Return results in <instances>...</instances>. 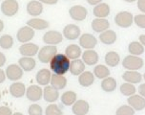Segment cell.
I'll list each match as a JSON object with an SVG mask.
<instances>
[{
  "instance_id": "obj_1",
  "label": "cell",
  "mask_w": 145,
  "mask_h": 115,
  "mask_svg": "<svg viewBox=\"0 0 145 115\" xmlns=\"http://www.w3.org/2000/svg\"><path fill=\"white\" fill-rule=\"evenodd\" d=\"M70 59L65 54H56L50 61V69L54 74L65 75L70 68Z\"/></svg>"
},
{
  "instance_id": "obj_2",
  "label": "cell",
  "mask_w": 145,
  "mask_h": 115,
  "mask_svg": "<svg viewBox=\"0 0 145 115\" xmlns=\"http://www.w3.org/2000/svg\"><path fill=\"white\" fill-rule=\"evenodd\" d=\"M144 61L142 57L138 56H133V55H128L123 59L122 66L126 70H132V71H138L143 67Z\"/></svg>"
},
{
  "instance_id": "obj_3",
  "label": "cell",
  "mask_w": 145,
  "mask_h": 115,
  "mask_svg": "<svg viewBox=\"0 0 145 115\" xmlns=\"http://www.w3.org/2000/svg\"><path fill=\"white\" fill-rule=\"evenodd\" d=\"M57 54V48L54 45H46L39 49L37 53L38 59L42 63H50L51 59Z\"/></svg>"
},
{
  "instance_id": "obj_4",
  "label": "cell",
  "mask_w": 145,
  "mask_h": 115,
  "mask_svg": "<svg viewBox=\"0 0 145 115\" xmlns=\"http://www.w3.org/2000/svg\"><path fill=\"white\" fill-rule=\"evenodd\" d=\"M115 23L120 28H129L134 23V15L130 12H120L115 17Z\"/></svg>"
},
{
  "instance_id": "obj_5",
  "label": "cell",
  "mask_w": 145,
  "mask_h": 115,
  "mask_svg": "<svg viewBox=\"0 0 145 115\" xmlns=\"http://www.w3.org/2000/svg\"><path fill=\"white\" fill-rule=\"evenodd\" d=\"M2 14L6 17H14L19 10V4L16 0H4L0 6Z\"/></svg>"
},
{
  "instance_id": "obj_6",
  "label": "cell",
  "mask_w": 145,
  "mask_h": 115,
  "mask_svg": "<svg viewBox=\"0 0 145 115\" xmlns=\"http://www.w3.org/2000/svg\"><path fill=\"white\" fill-rule=\"evenodd\" d=\"M62 40H63V35L59 33L58 31H48L43 36V42L46 43L47 45L56 46L57 44L61 43Z\"/></svg>"
},
{
  "instance_id": "obj_7",
  "label": "cell",
  "mask_w": 145,
  "mask_h": 115,
  "mask_svg": "<svg viewBox=\"0 0 145 115\" xmlns=\"http://www.w3.org/2000/svg\"><path fill=\"white\" fill-rule=\"evenodd\" d=\"M35 30L32 29L29 26H24L21 27L16 33V38L19 42L23 43H27L30 42L31 40L35 38Z\"/></svg>"
},
{
  "instance_id": "obj_8",
  "label": "cell",
  "mask_w": 145,
  "mask_h": 115,
  "mask_svg": "<svg viewBox=\"0 0 145 115\" xmlns=\"http://www.w3.org/2000/svg\"><path fill=\"white\" fill-rule=\"evenodd\" d=\"M69 15L72 19L76 20V21H83L84 19H86L88 11L86 8L81 5H74L70 8Z\"/></svg>"
},
{
  "instance_id": "obj_9",
  "label": "cell",
  "mask_w": 145,
  "mask_h": 115,
  "mask_svg": "<svg viewBox=\"0 0 145 115\" xmlns=\"http://www.w3.org/2000/svg\"><path fill=\"white\" fill-rule=\"evenodd\" d=\"M97 44V40L92 34L85 33L79 38V46L86 50H92Z\"/></svg>"
},
{
  "instance_id": "obj_10",
  "label": "cell",
  "mask_w": 145,
  "mask_h": 115,
  "mask_svg": "<svg viewBox=\"0 0 145 115\" xmlns=\"http://www.w3.org/2000/svg\"><path fill=\"white\" fill-rule=\"evenodd\" d=\"M80 28L76 24H68L66 25L63 29V35L64 38L68 40H76L80 38Z\"/></svg>"
},
{
  "instance_id": "obj_11",
  "label": "cell",
  "mask_w": 145,
  "mask_h": 115,
  "mask_svg": "<svg viewBox=\"0 0 145 115\" xmlns=\"http://www.w3.org/2000/svg\"><path fill=\"white\" fill-rule=\"evenodd\" d=\"M5 73H6V77L10 81H14V82L19 81L23 77V69L18 64L14 63L7 66Z\"/></svg>"
},
{
  "instance_id": "obj_12",
  "label": "cell",
  "mask_w": 145,
  "mask_h": 115,
  "mask_svg": "<svg viewBox=\"0 0 145 115\" xmlns=\"http://www.w3.org/2000/svg\"><path fill=\"white\" fill-rule=\"evenodd\" d=\"M25 96L31 102H38L43 97V90L39 85H32L26 89Z\"/></svg>"
},
{
  "instance_id": "obj_13",
  "label": "cell",
  "mask_w": 145,
  "mask_h": 115,
  "mask_svg": "<svg viewBox=\"0 0 145 115\" xmlns=\"http://www.w3.org/2000/svg\"><path fill=\"white\" fill-rule=\"evenodd\" d=\"M18 50H19V54L22 57H35L39 51V47H38L37 44L27 42L23 43Z\"/></svg>"
},
{
  "instance_id": "obj_14",
  "label": "cell",
  "mask_w": 145,
  "mask_h": 115,
  "mask_svg": "<svg viewBox=\"0 0 145 115\" xmlns=\"http://www.w3.org/2000/svg\"><path fill=\"white\" fill-rule=\"evenodd\" d=\"M127 103L131 108H133L137 111L142 110L145 108V98L140 95H138V94H134V95L130 96L127 100Z\"/></svg>"
},
{
  "instance_id": "obj_15",
  "label": "cell",
  "mask_w": 145,
  "mask_h": 115,
  "mask_svg": "<svg viewBox=\"0 0 145 115\" xmlns=\"http://www.w3.org/2000/svg\"><path fill=\"white\" fill-rule=\"evenodd\" d=\"M59 98V92L52 85H46L43 89V99L50 104L56 102Z\"/></svg>"
},
{
  "instance_id": "obj_16",
  "label": "cell",
  "mask_w": 145,
  "mask_h": 115,
  "mask_svg": "<svg viewBox=\"0 0 145 115\" xmlns=\"http://www.w3.org/2000/svg\"><path fill=\"white\" fill-rule=\"evenodd\" d=\"M26 11L32 17H38L43 12V4L38 0H32L26 6Z\"/></svg>"
},
{
  "instance_id": "obj_17",
  "label": "cell",
  "mask_w": 145,
  "mask_h": 115,
  "mask_svg": "<svg viewBox=\"0 0 145 115\" xmlns=\"http://www.w3.org/2000/svg\"><path fill=\"white\" fill-rule=\"evenodd\" d=\"M89 110L90 104L85 100H77L72 108V111L74 115H87Z\"/></svg>"
},
{
  "instance_id": "obj_18",
  "label": "cell",
  "mask_w": 145,
  "mask_h": 115,
  "mask_svg": "<svg viewBox=\"0 0 145 115\" xmlns=\"http://www.w3.org/2000/svg\"><path fill=\"white\" fill-rule=\"evenodd\" d=\"M98 59H99V57H98L97 52L93 49L86 50L82 53V61L86 65H89V66L95 65L98 62Z\"/></svg>"
},
{
  "instance_id": "obj_19",
  "label": "cell",
  "mask_w": 145,
  "mask_h": 115,
  "mask_svg": "<svg viewBox=\"0 0 145 115\" xmlns=\"http://www.w3.org/2000/svg\"><path fill=\"white\" fill-rule=\"evenodd\" d=\"M51 78H52V73L49 69L43 68L40 69L39 71L36 73L35 75V81L36 83L39 85H48L51 82Z\"/></svg>"
},
{
  "instance_id": "obj_20",
  "label": "cell",
  "mask_w": 145,
  "mask_h": 115,
  "mask_svg": "<svg viewBox=\"0 0 145 115\" xmlns=\"http://www.w3.org/2000/svg\"><path fill=\"white\" fill-rule=\"evenodd\" d=\"M26 86L23 83L14 82L10 86V93L14 98H22L26 94Z\"/></svg>"
},
{
  "instance_id": "obj_21",
  "label": "cell",
  "mask_w": 145,
  "mask_h": 115,
  "mask_svg": "<svg viewBox=\"0 0 145 115\" xmlns=\"http://www.w3.org/2000/svg\"><path fill=\"white\" fill-rule=\"evenodd\" d=\"M110 6L107 3H99L95 5L94 10H93V14L95 17V18H106L110 15Z\"/></svg>"
},
{
  "instance_id": "obj_22",
  "label": "cell",
  "mask_w": 145,
  "mask_h": 115,
  "mask_svg": "<svg viewBox=\"0 0 145 115\" xmlns=\"http://www.w3.org/2000/svg\"><path fill=\"white\" fill-rule=\"evenodd\" d=\"M27 26H29L33 30H45L50 26V23L42 18L33 17L27 21Z\"/></svg>"
},
{
  "instance_id": "obj_23",
  "label": "cell",
  "mask_w": 145,
  "mask_h": 115,
  "mask_svg": "<svg viewBox=\"0 0 145 115\" xmlns=\"http://www.w3.org/2000/svg\"><path fill=\"white\" fill-rule=\"evenodd\" d=\"M18 65L23 69V71L31 72L35 68L36 62L32 57H22L18 59Z\"/></svg>"
},
{
  "instance_id": "obj_24",
  "label": "cell",
  "mask_w": 145,
  "mask_h": 115,
  "mask_svg": "<svg viewBox=\"0 0 145 115\" xmlns=\"http://www.w3.org/2000/svg\"><path fill=\"white\" fill-rule=\"evenodd\" d=\"M110 27V22L106 18H95L92 21V29L95 33H102L108 30Z\"/></svg>"
},
{
  "instance_id": "obj_25",
  "label": "cell",
  "mask_w": 145,
  "mask_h": 115,
  "mask_svg": "<svg viewBox=\"0 0 145 115\" xmlns=\"http://www.w3.org/2000/svg\"><path fill=\"white\" fill-rule=\"evenodd\" d=\"M85 67H86V64L84 63L82 59H74L70 63L69 71L72 75L79 76L81 73H83L85 71Z\"/></svg>"
},
{
  "instance_id": "obj_26",
  "label": "cell",
  "mask_w": 145,
  "mask_h": 115,
  "mask_svg": "<svg viewBox=\"0 0 145 115\" xmlns=\"http://www.w3.org/2000/svg\"><path fill=\"white\" fill-rule=\"evenodd\" d=\"M122 79L125 81V83H139L142 80V76L138 71H132V70H127L122 74Z\"/></svg>"
},
{
  "instance_id": "obj_27",
  "label": "cell",
  "mask_w": 145,
  "mask_h": 115,
  "mask_svg": "<svg viewBox=\"0 0 145 115\" xmlns=\"http://www.w3.org/2000/svg\"><path fill=\"white\" fill-rule=\"evenodd\" d=\"M65 55L69 59H77L82 55L81 47L77 44H70L66 47L65 49Z\"/></svg>"
},
{
  "instance_id": "obj_28",
  "label": "cell",
  "mask_w": 145,
  "mask_h": 115,
  "mask_svg": "<svg viewBox=\"0 0 145 115\" xmlns=\"http://www.w3.org/2000/svg\"><path fill=\"white\" fill-rule=\"evenodd\" d=\"M116 38H118L116 34L113 30H106L104 32L100 33L99 35L100 41L106 45H112L116 41Z\"/></svg>"
},
{
  "instance_id": "obj_29",
  "label": "cell",
  "mask_w": 145,
  "mask_h": 115,
  "mask_svg": "<svg viewBox=\"0 0 145 115\" xmlns=\"http://www.w3.org/2000/svg\"><path fill=\"white\" fill-rule=\"evenodd\" d=\"M51 85L57 90H61L66 87L67 85V79L64 77V75H57L52 74L51 78Z\"/></svg>"
},
{
  "instance_id": "obj_30",
  "label": "cell",
  "mask_w": 145,
  "mask_h": 115,
  "mask_svg": "<svg viewBox=\"0 0 145 115\" xmlns=\"http://www.w3.org/2000/svg\"><path fill=\"white\" fill-rule=\"evenodd\" d=\"M95 83V75L91 71H84L78 76V83L83 87L91 86Z\"/></svg>"
},
{
  "instance_id": "obj_31",
  "label": "cell",
  "mask_w": 145,
  "mask_h": 115,
  "mask_svg": "<svg viewBox=\"0 0 145 115\" xmlns=\"http://www.w3.org/2000/svg\"><path fill=\"white\" fill-rule=\"evenodd\" d=\"M60 100H61V103L63 104L64 106H72V104L77 101V95L74 91L68 90L62 94Z\"/></svg>"
},
{
  "instance_id": "obj_32",
  "label": "cell",
  "mask_w": 145,
  "mask_h": 115,
  "mask_svg": "<svg viewBox=\"0 0 145 115\" xmlns=\"http://www.w3.org/2000/svg\"><path fill=\"white\" fill-rule=\"evenodd\" d=\"M105 63L110 67H116L120 61V57L116 51H109L104 57Z\"/></svg>"
},
{
  "instance_id": "obj_33",
  "label": "cell",
  "mask_w": 145,
  "mask_h": 115,
  "mask_svg": "<svg viewBox=\"0 0 145 115\" xmlns=\"http://www.w3.org/2000/svg\"><path fill=\"white\" fill-rule=\"evenodd\" d=\"M100 86H101L102 90L105 91V92H113V91L116 90V86H118V83H116V81L115 78L107 77L101 81Z\"/></svg>"
},
{
  "instance_id": "obj_34",
  "label": "cell",
  "mask_w": 145,
  "mask_h": 115,
  "mask_svg": "<svg viewBox=\"0 0 145 115\" xmlns=\"http://www.w3.org/2000/svg\"><path fill=\"white\" fill-rule=\"evenodd\" d=\"M94 75L97 79L103 80L110 76V69H109L106 65H103V64L95 65V67L94 68Z\"/></svg>"
},
{
  "instance_id": "obj_35",
  "label": "cell",
  "mask_w": 145,
  "mask_h": 115,
  "mask_svg": "<svg viewBox=\"0 0 145 115\" xmlns=\"http://www.w3.org/2000/svg\"><path fill=\"white\" fill-rule=\"evenodd\" d=\"M128 51L133 56H140L144 53V46L139 41H132L128 45Z\"/></svg>"
},
{
  "instance_id": "obj_36",
  "label": "cell",
  "mask_w": 145,
  "mask_h": 115,
  "mask_svg": "<svg viewBox=\"0 0 145 115\" xmlns=\"http://www.w3.org/2000/svg\"><path fill=\"white\" fill-rule=\"evenodd\" d=\"M14 46V38L10 35H3L0 36V47L4 50H9Z\"/></svg>"
},
{
  "instance_id": "obj_37",
  "label": "cell",
  "mask_w": 145,
  "mask_h": 115,
  "mask_svg": "<svg viewBox=\"0 0 145 115\" xmlns=\"http://www.w3.org/2000/svg\"><path fill=\"white\" fill-rule=\"evenodd\" d=\"M120 90L121 94H123L124 96H129V97L132 95H134L137 91L136 87H135V85L133 83H122L120 87Z\"/></svg>"
},
{
  "instance_id": "obj_38",
  "label": "cell",
  "mask_w": 145,
  "mask_h": 115,
  "mask_svg": "<svg viewBox=\"0 0 145 115\" xmlns=\"http://www.w3.org/2000/svg\"><path fill=\"white\" fill-rule=\"evenodd\" d=\"M62 110L56 104H51L45 109V115H62Z\"/></svg>"
},
{
  "instance_id": "obj_39",
  "label": "cell",
  "mask_w": 145,
  "mask_h": 115,
  "mask_svg": "<svg viewBox=\"0 0 145 115\" xmlns=\"http://www.w3.org/2000/svg\"><path fill=\"white\" fill-rule=\"evenodd\" d=\"M116 115H135V109L133 108H131L130 106H120L116 111Z\"/></svg>"
},
{
  "instance_id": "obj_40",
  "label": "cell",
  "mask_w": 145,
  "mask_h": 115,
  "mask_svg": "<svg viewBox=\"0 0 145 115\" xmlns=\"http://www.w3.org/2000/svg\"><path fill=\"white\" fill-rule=\"evenodd\" d=\"M28 113H29V115H42L43 109L39 104H33L28 108Z\"/></svg>"
},
{
  "instance_id": "obj_41",
  "label": "cell",
  "mask_w": 145,
  "mask_h": 115,
  "mask_svg": "<svg viewBox=\"0 0 145 115\" xmlns=\"http://www.w3.org/2000/svg\"><path fill=\"white\" fill-rule=\"evenodd\" d=\"M134 22L138 27L145 29V14L137 15L134 17Z\"/></svg>"
},
{
  "instance_id": "obj_42",
  "label": "cell",
  "mask_w": 145,
  "mask_h": 115,
  "mask_svg": "<svg viewBox=\"0 0 145 115\" xmlns=\"http://www.w3.org/2000/svg\"><path fill=\"white\" fill-rule=\"evenodd\" d=\"M0 115H12V111L8 106H0Z\"/></svg>"
},
{
  "instance_id": "obj_43",
  "label": "cell",
  "mask_w": 145,
  "mask_h": 115,
  "mask_svg": "<svg viewBox=\"0 0 145 115\" xmlns=\"http://www.w3.org/2000/svg\"><path fill=\"white\" fill-rule=\"evenodd\" d=\"M138 8L139 11L145 14V0H138Z\"/></svg>"
},
{
  "instance_id": "obj_44",
  "label": "cell",
  "mask_w": 145,
  "mask_h": 115,
  "mask_svg": "<svg viewBox=\"0 0 145 115\" xmlns=\"http://www.w3.org/2000/svg\"><path fill=\"white\" fill-rule=\"evenodd\" d=\"M6 56L2 53V52H0V68H1L2 66H4V64L6 63Z\"/></svg>"
},
{
  "instance_id": "obj_45",
  "label": "cell",
  "mask_w": 145,
  "mask_h": 115,
  "mask_svg": "<svg viewBox=\"0 0 145 115\" xmlns=\"http://www.w3.org/2000/svg\"><path fill=\"white\" fill-rule=\"evenodd\" d=\"M42 4H47V5H54L58 2V0H38Z\"/></svg>"
},
{
  "instance_id": "obj_46",
  "label": "cell",
  "mask_w": 145,
  "mask_h": 115,
  "mask_svg": "<svg viewBox=\"0 0 145 115\" xmlns=\"http://www.w3.org/2000/svg\"><path fill=\"white\" fill-rule=\"evenodd\" d=\"M138 92L139 95L142 96L143 98H145V83H141L138 87Z\"/></svg>"
},
{
  "instance_id": "obj_47",
  "label": "cell",
  "mask_w": 145,
  "mask_h": 115,
  "mask_svg": "<svg viewBox=\"0 0 145 115\" xmlns=\"http://www.w3.org/2000/svg\"><path fill=\"white\" fill-rule=\"evenodd\" d=\"M6 73H5L4 70H2L0 68V83H3L6 80Z\"/></svg>"
},
{
  "instance_id": "obj_48",
  "label": "cell",
  "mask_w": 145,
  "mask_h": 115,
  "mask_svg": "<svg viewBox=\"0 0 145 115\" xmlns=\"http://www.w3.org/2000/svg\"><path fill=\"white\" fill-rule=\"evenodd\" d=\"M86 1L88 2V4L93 5V6H95V5H97V4L101 3L102 0H86Z\"/></svg>"
},
{
  "instance_id": "obj_49",
  "label": "cell",
  "mask_w": 145,
  "mask_h": 115,
  "mask_svg": "<svg viewBox=\"0 0 145 115\" xmlns=\"http://www.w3.org/2000/svg\"><path fill=\"white\" fill-rule=\"evenodd\" d=\"M138 40H139V42H140V43L142 44V45H143V46L145 47V35L139 36Z\"/></svg>"
},
{
  "instance_id": "obj_50",
  "label": "cell",
  "mask_w": 145,
  "mask_h": 115,
  "mask_svg": "<svg viewBox=\"0 0 145 115\" xmlns=\"http://www.w3.org/2000/svg\"><path fill=\"white\" fill-rule=\"evenodd\" d=\"M3 29H4V22L2 21L1 19H0V33L3 31Z\"/></svg>"
},
{
  "instance_id": "obj_51",
  "label": "cell",
  "mask_w": 145,
  "mask_h": 115,
  "mask_svg": "<svg viewBox=\"0 0 145 115\" xmlns=\"http://www.w3.org/2000/svg\"><path fill=\"white\" fill-rule=\"evenodd\" d=\"M125 2H128V3H133V2L137 1V0H124Z\"/></svg>"
},
{
  "instance_id": "obj_52",
  "label": "cell",
  "mask_w": 145,
  "mask_h": 115,
  "mask_svg": "<svg viewBox=\"0 0 145 115\" xmlns=\"http://www.w3.org/2000/svg\"><path fill=\"white\" fill-rule=\"evenodd\" d=\"M12 115H24L21 112H15V113H12Z\"/></svg>"
},
{
  "instance_id": "obj_53",
  "label": "cell",
  "mask_w": 145,
  "mask_h": 115,
  "mask_svg": "<svg viewBox=\"0 0 145 115\" xmlns=\"http://www.w3.org/2000/svg\"><path fill=\"white\" fill-rule=\"evenodd\" d=\"M142 78H143V79H144V81H145V73H144V75L142 76Z\"/></svg>"
},
{
  "instance_id": "obj_54",
  "label": "cell",
  "mask_w": 145,
  "mask_h": 115,
  "mask_svg": "<svg viewBox=\"0 0 145 115\" xmlns=\"http://www.w3.org/2000/svg\"><path fill=\"white\" fill-rule=\"evenodd\" d=\"M0 100H1V92H0Z\"/></svg>"
},
{
  "instance_id": "obj_55",
  "label": "cell",
  "mask_w": 145,
  "mask_h": 115,
  "mask_svg": "<svg viewBox=\"0 0 145 115\" xmlns=\"http://www.w3.org/2000/svg\"><path fill=\"white\" fill-rule=\"evenodd\" d=\"M67 1H69V0H67Z\"/></svg>"
},
{
  "instance_id": "obj_56",
  "label": "cell",
  "mask_w": 145,
  "mask_h": 115,
  "mask_svg": "<svg viewBox=\"0 0 145 115\" xmlns=\"http://www.w3.org/2000/svg\"><path fill=\"white\" fill-rule=\"evenodd\" d=\"M2 1H4V0H2Z\"/></svg>"
}]
</instances>
